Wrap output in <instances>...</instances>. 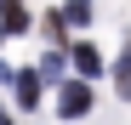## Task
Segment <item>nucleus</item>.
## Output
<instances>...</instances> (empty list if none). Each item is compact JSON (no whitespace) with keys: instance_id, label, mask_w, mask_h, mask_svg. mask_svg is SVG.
Segmentation results:
<instances>
[{"instance_id":"obj_6","label":"nucleus","mask_w":131,"mask_h":125,"mask_svg":"<svg viewBox=\"0 0 131 125\" xmlns=\"http://www.w3.org/2000/svg\"><path fill=\"white\" fill-rule=\"evenodd\" d=\"M91 0H69V6H63V23H74V29H85V23H91Z\"/></svg>"},{"instance_id":"obj_1","label":"nucleus","mask_w":131,"mask_h":125,"mask_svg":"<svg viewBox=\"0 0 131 125\" xmlns=\"http://www.w3.org/2000/svg\"><path fill=\"white\" fill-rule=\"evenodd\" d=\"M57 114H63V119L91 114V85H85V80H63V91H57Z\"/></svg>"},{"instance_id":"obj_4","label":"nucleus","mask_w":131,"mask_h":125,"mask_svg":"<svg viewBox=\"0 0 131 125\" xmlns=\"http://www.w3.org/2000/svg\"><path fill=\"white\" fill-rule=\"evenodd\" d=\"M12 91H17L23 108H40V74H34V68H17V74H12Z\"/></svg>"},{"instance_id":"obj_2","label":"nucleus","mask_w":131,"mask_h":125,"mask_svg":"<svg viewBox=\"0 0 131 125\" xmlns=\"http://www.w3.org/2000/svg\"><path fill=\"white\" fill-rule=\"evenodd\" d=\"M0 34H29V6L23 0H0Z\"/></svg>"},{"instance_id":"obj_7","label":"nucleus","mask_w":131,"mask_h":125,"mask_svg":"<svg viewBox=\"0 0 131 125\" xmlns=\"http://www.w3.org/2000/svg\"><path fill=\"white\" fill-rule=\"evenodd\" d=\"M114 91L120 97H131V46L120 51V62H114Z\"/></svg>"},{"instance_id":"obj_10","label":"nucleus","mask_w":131,"mask_h":125,"mask_svg":"<svg viewBox=\"0 0 131 125\" xmlns=\"http://www.w3.org/2000/svg\"><path fill=\"white\" fill-rule=\"evenodd\" d=\"M0 40H6V34H0Z\"/></svg>"},{"instance_id":"obj_3","label":"nucleus","mask_w":131,"mask_h":125,"mask_svg":"<svg viewBox=\"0 0 131 125\" xmlns=\"http://www.w3.org/2000/svg\"><path fill=\"white\" fill-rule=\"evenodd\" d=\"M74 74H80V80H97V74H103V51L91 46V40L74 46Z\"/></svg>"},{"instance_id":"obj_5","label":"nucleus","mask_w":131,"mask_h":125,"mask_svg":"<svg viewBox=\"0 0 131 125\" xmlns=\"http://www.w3.org/2000/svg\"><path fill=\"white\" fill-rule=\"evenodd\" d=\"M40 34H46L51 46H63V40H69V23H63V11H46V17H40Z\"/></svg>"},{"instance_id":"obj_9","label":"nucleus","mask_w":131,"mask_h":125,"mask_svg":"<svg viewBox=\"0 0 131 125\" xmlns=\"http://www.w3.org/2000/svg\"><path fill=\"white\" fill-rule=\"evenodd\" d=\"M0 125H6V114H0Z\"/></svg>"},{"instance_id":"obj_8","label":"nucleus","mask_w":131,"mask_h":125,"mask_svg":"<svg viewBox=\"0 0 131 125\" xmlns=\"http://www.w3.org/2000/svg\"><path fill=\"white\" fill-rule=\"evenodd\" d=\"M63 68H69V62H63V51H46V57H40V68H34V74H51V80H57Z\"/></svg>"}]
</instances>
